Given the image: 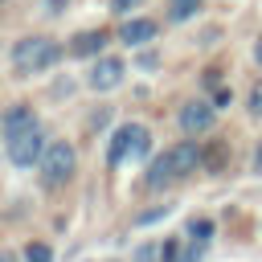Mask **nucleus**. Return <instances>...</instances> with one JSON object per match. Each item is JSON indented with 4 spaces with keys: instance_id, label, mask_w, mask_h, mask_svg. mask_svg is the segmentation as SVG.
Returning a JSON list of instances; mask_svg holds the SVG:
<instances>
[{
    "instance_id": "12",
    "label": "nucleus",
    "mask_w": 262,
    "mask_h": 262,
    "mask_svg": "<svg viewBox=\"0 0 262 262\" xmlns=\"http://www.w3.org/2000/svg\"><path fill=\"white\" fill-rule=\"evenodd\" d=\"M196 8H201V0H168V20H188V16H196Z\"/></svg>"
},
{
    "instance_id": "9",
    "label": "nucleus",
    "mask_w": 262,
    "mask_h": 262,
    "mask_svg": "<svg viewBox=\"0 0 262 262\" xmlns=\"http://www.w3.org/2000/svg\"><path fill=\"white\" fill-rule=\"evenodd\" d=\"M119 37H123L127 45H143V41H151V37H156V20H147V16H135V20H123V29H119Z\"/></svg>"
},
{
    "instance_id": "21",
    "label": "nucleus",
    "mask_w": 262,
    "mask_h": 262,
    "mask_svg": "<svg viewBox=\"0 0 262 262\" xmlns=\"http://www.w3.org/2000/svg\"><path fill=\"white\" fill-rule=\"evenodd\" d=\"M254 168H258V172H262V147H258V156H254Z\"/></svg>"
},
{
    "instance_id": "14",
    "label": "nucleus",
    "mask_w": 262,
    "mask_h": 262,
    "mask_svg": "<svg viewBox=\"0 0 262 262\" xmlns=\"http://www.w3.org/2000/svg\"><path fill=\"white\" fill-rule=\"evenodd\" d=\"M25 262H53V250L41 246V242H33V246L25 250Z\"/></svg>"
},
{
    "instance_id": "22",
    "label": "nucleus",
    "mask_w": 262,
    "mask_h": 262,
    "mask_svg": "<svg viewBox=\"0 0 262 262\" xmlns=\"http://www.w3.org/2000/svg\"><path fill=\"white\" fill-rule=\"evenodd\" d=\"M0 262H12V258H8V254H0Z\"/></svg>"
},
{
    "instance_id": "19",
    "label": "nucleus",
    "mask_w": 262,
    "mask_h": 262,
    "mask_svg": "<svg viewBox=\"0 0 262 262\" xmlns=\"http://www.w3.org/2000/svg\"><path fill=\"white\" fill-rule=\"evenodd\" d=\"M139 4H143V0H111L115 12H131V8H139Z\"/></svg>"
},
{
    "instance_id": "3",
    "label": "nucleus",
    "mask_w": 262,
    "mask_h": 262,
    "mask_svg": "<svg viewBox=\"0 0 262 262\" xmlns=\"http://www.w3.org/2000/svg\"><path fill=\"white\" fill-rule=\"evenodd\" d=\"M147 127H139V123H123L115 135H111V147H106V164L115 168V164H123L127 156H143L147 151Z\"/></svg>"
},
{
    "instance_id": "5",
    "label": "nucleus",
    "mask_w": 262,
    "mask_h": 262,
    "mask_svg": "<svg viewBox=\"0 0 262 262\" xmlns=\"http://www.w3.org/2000/svg\"><path fill=\"white\" fill-rule=\"evenodd\" d=\"M213 119H217V106H213V102L192 98V102H184V106H180V131H188V135L209 131V127H213Z\"/></svg>"
},
{
    "instance_id": "4",
    "label": "nucleus",
    "mask_w": 262,
    "mask_h": 262,
    "mask_svg": "<svg viewBox=\"0 0 262 262\" xmlns=\"http://www.w3.org/2000/svg\"><path fill=\"white\" fill-rule=\"evenodd\" d=\"M45 147H49V143H45L41 127H33V131H25V135L8 139V160H12L16 168H33V164H41Z\"/></svg>"
},
{
    "instance_id": "20",
    "label": "nucleus",
    "mask_w": 262,
    "mask_h": 262,
    "mask_svg": "<svg viewBox=\"0 0 262 262\" xmlns=\"http://www.w3.org/2000/svg\"><path fill=\"white\" fill-rule=\"evenodd\" d=\"M254 61H258V66H262V37H258V41H254Z\"/></svg>"
},
{
    "instance_id": "7",
    "label": "nucleus",
    "mask_w": 262,
    "mask_h": 262,
    "mask_svg": "<svg viewBox=\"0 0 262 262\" xmlns=\"http://www.w3.org/2000/svg\"><path fill=\"white\" fill-rule=\"evenodd\" d=\"M4 139H16V135H25V131H33L37 127V115H33V106H25V102H16V106H8L4 111Z\"/></svg>"
},
{
    "instance_id": "16",
    "label": "nucleus",
    "mask_w": 262,
    "mask_h": 262,
    "mask_svg": "<svg viewBox=\"0 0 262 262\" xmlns=\"http://www.w3.org/2000/svg\"><path fill=\"white\" fill-rule=\"evenodd\" d=\"M201 254H205V242H196V237H192V242H188V246L180 250V262H196Z\"/></svg>"
},
{
    "instance_id": "2",
    "label": "nucleus",
    "mask_w": 262,
    "mask_h": 262,
    "mask_svg": "<svg viewBox=\"0 0 262 262\" xmlns=\"http://www.w3.org/2000/svg\"><path fill=\"white\" fill-rule=\"evenodd\" d=\"M74 168H78V156H74V147H70L66 139H57V143L45 147V156H41V180H45V188L70 184Z\"/></svg>"
},
{
    "instance_id": "8",
    "label": "nucleus",
    "mask_w": 262,
    "mask_h": 262,
    "mask_svg": "<svg viewBox=\"0 0 262 262\" xmlns=\"http://www.w3.org/2000/svg\"><path fill=\"white\" fill-rule=\"evenodd\" d=\"M168 160H172V172H176V180H180L184 172H196V164H201V147L184 139V143L168 147Z\"/></svg>"
},
{
    "instance_id": "6",
    "label": "nucleus",
    "mask_w": 262,
    "mask_h": 262,
    "mask_svg": "<svg viewBox=\"0 0 262 262\" xmlns=\"http://www.w3.org/2000/svg\"><path fill=\"white\" fill-rule=\"evenodd\" d=\"M86 82H90L94 90H115V86L123 82V61H119V57H98Z\"/></svg>"
},
{
    "instance_id": "17",
    "label": "nucleus",
    "mask_w": 262,
    "mask_h": 262,
    "mask_svg": "<svg viewBox=\"0 0 262 262\" xmlns=\"http://www.w3.org/2000/svg\"><path fill=\"white\" fill-rule=\"evenodd\" d=\"M250 115H262V82L250 90Z\"/></svg>"
},
{
    "instance_id": "11",
    "label": "nucleus",
    "mask_w": 262,
    "mask_h": 262,
    "mask_svg": "<svg viewBox=\"0 0 262 262\" xmlns=\"http://www.w3.org/2000/svg\"><path fill=\"white\" fill-rule=\"evenodd\" d=\"M172 180H176V172H172V160H168V151H164V156H156L151 168H147V188H164V184H172Z\"/></svg>"
},
{
    "instance_id": "10",
    "label": "nucleus",
    "mask_w": 262,
    "mask_h": 262,
    "mask_svg": "<svg viewBox=\"0 0 262 262\" xmlns=\"http://www.w3.org/2000/svg\"><path fill=\"white\" fill-rule=\"evenodd\" d=\"M106 45V33L102 29H90V33H78L74 41H70V53L74 57H90V53H98Z\"/></svg>"
},
{
    "instance_id": "18",
    "label": "nucleus",
    "mask_w": 262,
    "mask_h": 262,
    "mask_svg": "<svg viewBox=\"0 0 262 262\" xmlns=\"http://www.w3.org/2000/svg\"><path fill=\"white\" fill-rule=\"evenodd\" d=\"M135 262H156V246H139L135 250Z\"/></svg>"
},
{
    "instance_id": "1",
    "label": "nucleus",
    "mask_w": 262,
    "mask_h": 262,
    "mask_svg": "<svg viewBox=\"0 0 262 262\" xmlns=\"http://www.w3.org/2000/svg\"><path fill=\"white\" fill-rule=\"evenodd\" d=\"M57 57H61V49H57V41H49V37H20V41L12 45V66H16V74H41V70H49Z\"/></svg>"
},
{
    "instance_id": "13",
    "label": "nucleus",
    "mask_w": 262,
    "mask_h": 262,
    "mask_svg": "<svg viewBox=\"0 0 262 262\" xmlns=\"http://www.w3.org/2000/svg\"><path fill=\"white\" fill-rule=\"evenodd\" d=\"M209 233H213V221H205V217H192V221H188V237L209 242Z\"/></svg>"
},
{
    "instance_id": "15",
    "label": "nucleus",
    "mask_w": 262,
    "mask_h": 262,
    "mask_svg": "<svg viewBox=\"0 0 262 262\" xmlns=\"http://www.w3.org/2000/svg\"><path fill=\"white\" fill-rule=\"evenodd\" d=\"M180 250H184V237H168L164 242V262H180Z\"/></svg>"
}]
</instances>
